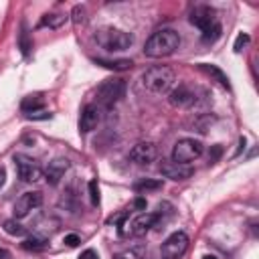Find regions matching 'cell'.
<instances>
[{
  "label": "cell",
  "instance_id": "cell-1",
  "mask_svg": "<svg viewBox=\"0 0 259 259\" xmlns=\"http://www.w3.org/2000/svg\"><path fill=\"white\" fill-rule=\"evenodd\" d=\"M180 47V34L172 28H160L156 30L144 45V55L152 59H162L172 55Z\"/></svg>",
  "mask_w": 259,
  "mask_h": 259
},
{
  "label": "cell",
  "instance_id": "cell-2",
  "mask_svg": "<svg viewBox=\"0 0 259 259\" xmlns=\"http://www.w3.org/2000/svg\"><path fill=\"white\" fill-rule=\"evenodd\" d=\"M190 24L198 26L202 30V40L204 42H214L219 36H221V24H219V18H217V12L214 8L210 6H194L190 10Z\"/></svg>",
  "mask_w": 259,
  "mask_h": 259
},
{
  "label": "cell",
  "instance_id": "cell-3",
  "mask_svg": "<svg viewBox=\"0 0 259 259\" xmlns=\"http://www.w3.org/2000/svg\"><path fill=\"white\" fill-rule=\"evenodd\" d=\"M176 81V75L170 67L166 65H156V67H150L144 71L142 75V85L150 91V93H156V95H162V93H168L172 89Z\"/></svg>",
  "mask_w": 259,
  "mask_h": 259
},
{
  "label": "cell",
  "instance_id": "cell-4",
  "mask_svg": "<svg viewBox=\"0 0 259 259\" xmlns=\"http://www.w3.org/2000/svg\"><path fill=\"white\" fill-rule=\"evenodd\" d=\"M95 40L101 49H105L109 53H117V51L130 49L132 42H134V36L125 30H119V28H113V26H103L95 32Z\"/></svg>",
  "mask_w": 259,
  "mask_h": 259
},
{
  "label": "cell",
  "instance_id": "cell-5",
  "mask_svg": "<svg viewBox=\"0 0 259 259\" xmlns=\"http://www.w3.org/2000/svg\"><path fill=\"white\" fill-rule=\"evenodd\" d=\"M125 95V81L121 77H111L105 79L99 87H97V101L105 107H111L113 103H117L121 97Z\"/></svg>",
  "mask_w": 259,
  "mask_h": 259
},
{
  "label": "cell",
  "instance_id": "cell-6",
  "mask_svg": "<svg viewBox=\"0 0 259 259\" xmlns=\"http://www.w3.org/2000/svg\"><path fill=\"white\" fill-rule=\"evenodd\" d=\"M202 154V144L194 138H182L174 144L172 148V158L178 164H190L192 160H196Z\"/></svg>",
  "mask_w": 259,
  "mask_h": 259
},
{
  "label": "cell",
  "instance_id": "cell-7",
  "mask_svg": "<svg viewBox=\"0 0 259 259\" xmlns=\"http://www.w3.org/2000/svg\"><path fill=\"white\" fill-rule=\"evenodd\" d=\"M158 223V214L156 212H140L138 217H134L130 223H121L119 233L123 237H142L146 235L154 225Z\"/></svg>",
  "mask_w": 259,
  "mask_h": 259
},
{
  "label": "cell",
  "instance_id": "cell-8",
  "mask_svg": "<svg viewBox=\"0 0 259 259\" xmlns=\"http://www.w3.org/2000/svg\"><path fill=\"white\" fill-rule=\"evenodd\" d=\"M188 243H190V241H188V235H186L184 231L172 233V235L162 243V247H160L162 259H180V257L186 253Z\"/></svg>",
  "mask_w": 259,
  "mask_h": 259
},
{
  "label": "cell",
  "instance_id": "cell-9",
  "mask_svg": "<svg viewBox=\"0 0 259 259\" xmlns=\"http://www.w3.org/2000/svg\"><path fill=\"white\" fill-rule=\"evenodd\" d=\"M198 89L194 87H190V85H178V87H174L170 93H168V101H170V105H174V107H194L196 103H198Z\"/></svg>",
  "mask_w": 259,
  "mask_h": 259
},
{
  "label": "cell",
  "instance_id": "cell-10",
  "mask_svg": "<svg viewBox=\"0 0 259 259\" xmlns=\"http://www.w3.org/2000/svg\"><path fill=\"white\" fill-rule=\"evenodd\" d=\"M14 164H16V172H18V178L22 182H36L40 176H42V170L40 166L36 164V160L24 156V154H16L14 156Z\"/></svg>",
  "mask_w": 259,
  "mask_h": 259
},
{
  "label": "cell",
  "instance_id": "cell-11",
  "mask_svg": "<svg viewBox=\"0 0 259 259\" xmlns=\"http://www.w3.org/2000/svg\"><path fill=\"white\" fill-rule=\"evenodd\" d=\"M158 156V148L152 142H140L130 150V160L138 166H150Z\"/></svg>",
  "mask_w": 259,
  "mask_h": 259
},
{
  "label": "cell",
  "instance_id": "cell-12",
  "mask_svg": "<svg viewBox=\"0 0 259 259\" xmlns=\"http://www.w3.org/2000/svg\"><path fill=\"white\" fill-rule=\"evenodd\" d=\"M160 172L170 180H186V178H190L194 174V170L188 164H178L174 160H162Z\"/></svg>",
  "mask_w": 259,
  "mask_h": 259
},
{
  "label": "cell",
  "instance_id": "cell-13",
  "mask_svg": "<svg viewBox=\"0 0 259 259\" xmlns=\"http://www.w3.org/2000/svg\"><path fill=\"white\" fill-rule=\"evenodd\" d=\"M42 204V194L40 192H24L16 202H14V217L16 219H22L26 217L32 208L40 206Z\"/></svg>",
  "mask_w": 259,
  "mask_h": 259
},
{
  "label": "cell",
  "instance_id": "cell-14",
  "mask_svg": "<svg viewBox=\"0 0 259 259\" xmlns=\"http://www.w3.org/2000/svg\"><path fill=\"white\" fill-rule=\"evenodd\" d=\"M69 170V160L67 158H55V160H51L49 164H47V168H45V178H47V182L49 184H59L61 182V178L65 176V172Z\"/></svg>",
  "mask_w": 259,
  "mask_h": 259
},
{
  "label": "cell",
  "instance_id": "cell-15",
  "mask_svg": "<svg viewBox=\"0 0 259 259\" xmlns=\"http://www.w3.org/2000/svg\"><path fill=\"white\" fill-rule=\"evenodd\" d=\"M99 117H101V113H99L97 105H93V103L85 105L83 111H81V119H79V132L81 134H89L91 130H95L97 123H99Z\"/></svg>",
  "mask_w": 259,
  "mask_h": 259
},
{
  "label": "cell",
  "instance_id": "cell-16",
  "mask_svg": "<svg viewBox=\"0 0 259 259\" xmlns=\"http://www.w3.org/2000/svg\"><path fill=\"white\" fill-rule=\"evenodd\" d=\"M42 105H45V97H42L40 93H32V95H26V97L22 99L20 109L30 115V113H34V111H40Z\"/></svg>",
  "mask_w": 259,
  "mask_h": 259
},
{
  "label": "cell",
  "instance_id": "cell-17",
  "mask_svg": "<svg viewBox=\"0 0 259 259\" xmlns=\"http://www.w3.org/2000/svg\"><path fill=\"white\" fill-rule=\"evenodd\" d=\"M200 71H204L206 75H210L212 79H217V81H219V83H221L223 87H227V89L231 87V85H229V77H227V75H225V73H223V71H221L219 67H214V65H206V63H202V65H200Z\"/></svg>",
  "mask_w": 259,
  "mask_h": 259
},
{
  "label": "cell",
  "instance_id": "cell-18",
  "mask_svg": "<svg viewBox=\"0 0 259 259\" xmlns=\"http://www.w3.org/2000/svg\"><path fill=\"white\" fill-rule=\"evenodd\" d=\"M162 188V182L160 180H152V178H142L138 182H134V190L144 194V192H150V190H160Z\"/></svg>",
  "mask_w": 259,
  "mask_h": 259
},
{
  "label": "cell",
  "instance_id": "cell-19",
  "mask_svg": "<svg viewBox=\"0 0 259 259\" xmlns=\"http://www.w3.org/2000/svg\"><path fill=\"white\" fill-rule=\"evenodd\" d=\"M65 20H67V16H65V14H47V16H42V20H40V26L59 28V26H61Z\"/></svg>",
  "mask_w": 259,
  "mask_h": 259
},
{
  "label": "cell",
  "instance_id": "cell-20",
  "mask_svg": "<svg viewBox=\"0 0 259 259\" xmlns=\"http://www.w3.org/2000/svg\"><path fill=\"white\" fill-rule=\"evenodd\" d=\"M97 63L103 65V67H107V69H113V71H125V69L132 67V61H127V59H119V61H103V59H97Z\"/></svg>",
  "mask_w": 259,
  "mask_h": 259
},
{
  "label": "cell",
  "instance_id": "cell-21",
  "mask_svg": "<svg viewBox=\"0 0 259 259\" xmlns=\"http://www.w3.org/2000/svg\"><path fill=\"white\" fill-rule=\"evenodd\" d=\"M4 231H6L8 235H14V237H22V235L26 233V229H24L22 225H18L16 221H6V223H4Z\"/></svg>",
  "mask_w": 259,
  "mask_h": 259
},
{
  "label": "cell",
  "instance_id": "cell-22",
  "mask_svg": "<svg viewBox=\"0 0 259 259\" xmlns=\"http://www.w3.org/2000/svg\"><path fill=\"white\" fill-rule=\"evenodd\" d=\"M22 247H24V249H28V251H40V249H45V247H47V243H45V239L30 237V239H24Z\"/></svg>",
  "mask_w": 259,
  "mask_h": 259
},
{
  "label": "cell",
  "instance_id": "cell-23",
  "mask_svg": "<svg viewBox=\"0 0 259 259\" xmlns=\"http://www.w3.org/2000/svg\"><path fill=\"white\" fill-rule=\"evenodd\" d=\"M113 259H150L142 249H130V251H123V253H117Z\"/></svg>",
  "mask_w": 259,
  "mask_h": 259
},
{
  "label": "cell",
  "instance_id": "cell-24",
  "mask_svg": "<svg viewBox=\"0 0 259 259\" xmlns=\"http://www.w3.org/2000/svg\"><path fill=\"white\" fill-rule=\"evenodd\" d=\"M89 196H91V202L93 204H99V186H97V180H91L89 182Z\"/></svg>",
  "mask_w": 259,
  "mask_h": 259
},
{
  "label": "cell",
  "instance_id": "cell-25",
  "mask_svg": "<svg viewBox=\"0 0 259 259\" xmlns=\"http://www.w3.org/2000/svg\"><path fill=\"white\" fill-rule=\"evenodd\" d=\"M83 20H85V6H75L73 8V22L79 24Z\"/></svg>",
  "mask_w": 259,
  "mask_h": 259
},
{
  "label": "cell",
  "instance_id": "cell-26",
  "mask_svg": "<svg viewBox=\"0 0 259 259\" xmlns=\"http://www.w3.org/2000/svg\"><path fill=\"white\" fill-rule=\"evenodd\" d=\"M247 42H249V34H245V32H241V34L237 36V40H235V47H233V49H235V51L239 53V51H243V47H245Z\"/></svg>",
  "mask_w": 259,
  "mask_h": 259
},
{
  "label": "cell",
  "instance_id": "cell-27",
  "mask_svg": "<svg viewBox=\"0 0 259 259\" xmlns=\"http://www.w3.org/2000/svg\"><path fill=\"white\" fill-rule=\"evenodd\" d=\"M63 243H65L67 247H77V245L81 243V239H79L77 235H67V237L63 239Z\"/></svg>",
  "mask_w": 259,
  "mask_h": 259
},
{
  "label": "cell",
  "instance_id": "cell-28",
  "mask_svg": "<svg viewBox=\"0 0 259 259\" xmlns=\"http://www.w3.org/2000/svg\"><path fill=\"white\" fill-rule=\"evenodd\" d=\"M221 152H223V148H221V146H212V150L208 152L210 162H217V160H219V156H221Z\"/></svg>",
  "mask_w": 259,
  "mask_h": 259
},
{
  "label": "cell",
  "instance_id": "cell-29",
  "mask_svg": "<svg viewBox=\"0 0 259 259\" xmlns=\"http://www.w3.org/2000/svg\"><path fill=\"white\" fill-rule=\"evenodd\" d=\"M28 117H30V119H49L51 113H47V111H34V113H30Z\"/></svg>",
  "mask_w": 259,
  "mask_h": 259
},
{
  "label": "cell",
  "instance_id": "cell-30",
  "mask_svg": "<svg viewBox=\"0 0 259 259\" xmlns=\"http://www.w3.org/2000/svg\"><path fill=\"white\" fill-rule=\"evenodd\" d=\"M79 259H99V255L93 251V249H87V251H83L81 253V257Z\"/></svg>",
  "mask_w": 259,
  "mask_h": 259
},
{
  "label": "cell",
  "instance_id": "cell-31",
  "mask_svg": "<svg viewBox=\"0 0 259 259\" xmlns=\"http://www.w3.org/2000/svg\"><path fill=\"white\" fill-rule=\"evenodd\" d=\"M134 206H136V208H140V210H144V208H146V200H144V198H136Z\"/></svg>",
  "mask_w": 259,
  "mask_h": 259
},
{
  "label": "cell",
  "instance_id": "cell-32",
  "mask_svg": "<svg viewBox=\"0 0 259 259\" xmlns=\"http://www.w3.org/2000/svg\"><path fill=\"white\" fill-rule=\"evenodd\" d=\"M0 259H12L10 251H8V249H4V247H0Z\"/></svg>",
  "mask_w": 259,
  "mask_h": 259
},
{
  "label": "cell",
  "instance_id": "cell-33",
  "mask_svg": "<svg viewBox=\"0 0 259 259\" xmlns=\"http://www.w3.org/2000/svg\"><path fill=\"white\" fill-rule=\"evenodd\" d=\"M4 182H6V170L0 166V188L4 186Z\"/></svg>",
  "mask_w": 259,
  "mask_h": 259
},
{
  "label": "cell",
  "instance_id": "cell-34",
  "mask_svg": "<svg viewBox=\"0 0 259 259\" xmlns=\"http://www.w3.org/2000/svg\"><path fill=\"white\" fill-rule=\"evenodd\" d=\"M202 259H217V257H214V255H204Z\"/></svg>",
  "mask_w": 259,
  "mask_h": 259
}]
</instances>
